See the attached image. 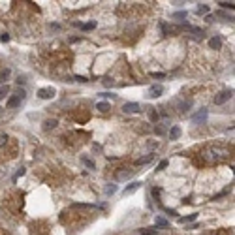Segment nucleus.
Segmentation results:
<instances>
[{"mask_svg":"<svg viewBox=\"0 0 235 235\" xmlns=\"http://www.w3.org/2000/svg\"><path fill=\"white\" fill-rule=\"evenodd\" d=\"M104 85L105 87H111V85H113V79H104Z\"/></svg>","mask_w":235,"mask_h":235,"instance_id":"4c0bfd02","label":"nucleus"},{"mask_svg":"<svg viewBox=\"0 0 235 235\" xmlns=\"http://www.w3.org/2000/svg\"><path fill=\"white\" fill-rule=\"evenodd\" d=\"M96 109L100 111V113H107V111L111 109V104L109 102H98L96 104Z\"/></svg>","mask_w":235,"mask_h":235,"instance_id":"6e6552de","label":"nucleus"},{"mask_svg":"<svg viewBox=\"0 0 235 235\" xmlns=\"http://www.w3.org/2000/svg\"><path fill=\"white\" fill-rule=\"evenodd\" d=\"M198 218V212H192V215H188V216H183V218H179V224H186V222H194Z\"/></svg>","mask_w":235,"mask_h":235,"instance_id":"4468645a","label":"nucleus"},{"mask_svg":"<svg viewBox=\"0 0 235 235\" xmlns=\"http://www.w3.org/2000/svg\"><path fill=\"white\" fill-rule=\"evenodd\" d=\"M152 196L158 198V196H160V190H158V188H152Z\"/></svg>","mask_w":235,"mask_h":235,"instance_id":"e433bc0d","label":"nucleus"},{"mask_svg":"<svg viewBox=\"0 0 235 235\" xmlns=\"http://www.w3.org/2000/svg\"><path fill=\"white\" fill-rule=\"evenodd\" d=\"M209 47H211V49H220V47H222V40H220L218 36L211 38V40H209Z\"/></svg>","mask_w":235,"mask_h":235,"instance_id":"0eeeda50","label":"nucleus"},{"mask_svg":"<svg viewBox=\"0 0 235 235\" xmlns=\"http://www.w3.org/2000/svg\"><path fill=\"white\" fill-rule=\"evenodd\" d=\"M173 19H175V21H184V19H186V12H177V13H173Z\"/></svg>","mask_w":235,"mask_h":235,"instance_id":"aec40b11","label":"nucleus"},{"mask_svg":"<svg viewBox=\"0 0 235 235\" xmlns=\"http://www.w3.org/2000/svg\"><path fill=\"white\" fill-rule=\"evenodd\" d=\"M154 132L158 134V136H164V134H166V130H164L162 126H156V128H154Z\"/></svg>","mask_w":235,"mask_h":235,"instance_id":"2f4dec72","label":"nucleus"},{"mask_svg":"<svg viewBox=\"0 0 235 235\" xmlns=\"http://www.w3.org/2000/svg\"><path fill=\"white\" fill-rule=\"evenodd\" d=\"M21 175H25V167H21V169L17 171V175H15V179H17V177H21Z\"/></svg>","mask_w":235,"mask_h":235,"instance_id":"58836bf2","label":"nucleus"},{"mask_svg":"<svg viewBox=\"0 0 235 235\" xmlns=\"http://www.w3.org/2000/svg\"><path fill=\"white\" fill-rule=\"evenodd\" d=\"M167 164H169V162H167V160H162V162L158 164V167H156V171H164L166 167H167Z\"/></svg>","mask_w":235,"mask_h":235,"instance_id":"a878e982","label":"nucleus"},{"mask_svg":"<svg viewBox=\"0 0 235 235\" xmlns=\"http://www.w3.org/2000/svg\"><path fill=\"white\" fill-rule=\"evenodd\" d=\"M167 228V226H169V222H167L166 218H162V216H156V228Z\"/></svg>","mask_w":235,"mask_h":235,"instance_id":"2eb2a0df","label":"nucleus"},{"mask_svg":"<svg viewBox=\"0 0 235 235\" xmlns=\"http://www.w3.org/2000/svg\"><path fill=\"white\" fill-rule=\"evenodd\" d=\"M92 149H94V151H98V152H100V151H102V147H100V145H98V143H94V145H92Z\"/></svg>","mask_w":235,"mask_h":235,"instance_id":"ea45409f","label":"nucleus"},{"mask_svg":"<svg viewBox=\"0 0 235 235\" xmlns=\"http://www.w3.org/2000/svg\"><path fill=\"white\" fill-rule=\"evenodd\" d=\"M151 160H152V154H147V156H143V158H139L136 164H137V166H145V164H149Z\"/></svg>","mask_w":235,"mask_h":235,"instance_id":"f3484780","label":"nucleus"},{"mask_svg":"<svg viewBox=\"0 0 235 235\" xmlns=\"http://www.w3.org/2000/svg\"><path fill=\"white\" fill-rule=\"evenodd\" d=\"M149 119H151L152 122H156V120H158V113H156V111H151V113H149Z\"/></svg>","mask_w":235,"mask_h":235,"instance_id":"c756f323","label":"nucleus"},{"mask_svg":"<svg viewBox=\"0 0 235 235\" xmlns=\"http://www.w3.org/2000/svg\"><path fill=\"white\" fill-rule=\"evenodd\" d=\"M94 27H96V23H87V25H81V28H83V30H92Z\"/></svg>","mask_w":235,"mask_h":235,"instance_id":"c85d7f7f","label":"nucleus"},{"mask_svg":"<svg viewBox=\"0 0 235 235\" xmlns=\"http://www.w3.org/2000/svg\"><path fill=\"white\" fill-rule=\"evenodd\" d=\"M220 4V8H226V9H231V12H233V2H218Z\"/></svg>","mask_w":235,"mask_h":235,"instance_id":"393cba45","label":"nucleus"},{"mask_svg":"<svg viewBox=\"0 0 235 235\" xmlns=\"http://www.w3.org/2000/svg\"><path fill=\"white\" fill-rule=\"evenodd\" d=\"M162 92H164V87L162 85H152L149 88V96L151 98H158V96H162Z\"/></svg>","mask_w":235,"mask_h":235,"instance_id":"20e7f679","label":"nucleus"},{"mask_svg":"<svg viewBox=\"0 0 235 235\" xmlns=\"http://www.w3.org/2000/svg\"><path fill=\"white\" fill-rule=\"evenodd\" d=\"M15 83H17V85H25V83H27V77H25V75H19L17 79H15Z\"/></svg>","mask_w":235,"mask_h":235,"instance_id":"cd10ccee","label":"nucleus"},{"mask_svg":"<svg viewBox=\"0 0 235 235\" xmlns=\"http://www.w3.org/2000/svg\"><path fill=\"white\" fill-rule=\"evenodd\" d=\"M181 134H183L181 126H173V128L169 130V137H171V139H179V137H181Z\"/></svg>","mask_w":235,"mask_h":235,"instance_id":"1a4fd4ad","label":"nucleus"},{"mask_svg":"<svg viewBox=\"0 0 235 235\" xmlns=\"http://www.w3.org/2000/svg\"><path fill=\"white\" fill-rule=\"evenodd\" d=\"M81 162H83V164H85V166L88 167V169H94V167H96V166H94V164H92L91 160H88V158H85V156H83V158H81Z\"/></svg>","mask_w":235,"mask_h":235,"instance_id":"b1692460","label":"nucleus"},{"mask_svg":"<svg viewBox=\"0 0 235 235\" xmlns=\"http://www.w3.org/2000/svg\"><path fill=\"white\" fill-rule=\"evenodd\" d=\"M205 119H207V109L198 111V113L192 117V120H194V122H205Z\"/></svg>","mask_w":235,"mask_h":235,"instance_id":"423d86ee","label":"nucleus"},{"mask_svg":"<svg viewBox=\"0 0 235 235\" xmlns=\"http://www.w3.org/2000/svg\"><path fill=\"white\" fill-rule=\"evenodd\" d=\"M43 124H45V126H43V130H53V128H57L59 122H57V119H47Z\"/></svg>","mask_w":235,"mask_h":235,"instance_id":"9d476101","label":"nucleus"},{"mask_svg":"<svg viewBox=\"0 0 235 235\" xmlns=\"http://www.w3.org/2000/svg\"><path fill=\"white\" fill-rule=\"evenodd\" d=\"M167 215H171V216H177V211H173V209H164Z\"/></svg>","mask_w":235,"mask_h":235,"instance_id":"c9c22d12","label":"nucleus"},{"mask_svg":"<svg viewBox=\"0 0 235 235\" xmlns=\"http://www.w3.org/2000/svg\"><path fill=\"white\" fill-rule=\"evenodd\" d=\"M19 104H21V98H19V96H12V98H9L8 102H6V105H8V107H17Z\"/></svg>","mask_w":235,"mask_h":235,"instance_id":"ddd939ff","label":"nucleus"},{"mask_svg":"<svg viewBox=\"0 0 235 235\" xmlns=\"http://www.w3.org/2000/svg\"><path fill=\"white\" fill-rule=\"evenodd\" d=\"M9 75H12V70H9V68H6V70H2V72H0V83H6L8 79H9Z\"/></svg>","mask_w":235,"mask_h":235,"instance_id":"9b49d317","label":"nucleus"},{"mask_svg":"<svg viewBox=\"0 0 235 235\" xmlns=\"http://www.w3.org/2000/svg\"><path fill=\"white\" fill-rule=\"evenodd\" d=\"M8 94H9V87L8 85H2V87H0V100H4Z\"/></svg>","mask_w":235,"mask_h":235,"instance_id":"a211bd4d","label":"nucleus"},{"mask_svg":"<svg viewBox=\"0 0 235 235\" xmlns=\"http://www.w3.org/2000/svg\"><path fill=\"white\" fill-rule=\"evenodd\" d=\"M0 41H9V34H2V36H0Z\"/></svg>","mask_w":235,"mask_h":235,"instance_id":"72a5a7b5","label":"nucleus"},{"mask_svg":"<svg viewBox=\"0 0 235 235\" xmlns=\"http://www.w3.org/2000/svg\"><path fill=\"white\" fill-rule=\"evenodd\" d=\"M231 96H233V91H222V92H218L215 96V104L216 105H222V104H226Z\"/></svg>","mask_w":235,"mask_h":235,"instance_id":"f257e3e1","label":"nucleus"},{"mask_svg":"<svg viewBox=\"0 0 235 235\" xmlns=\"http://www.w3.org/2000/svg\"><path fill=\"white\" fill-rule=\"evenodd\" d=\"M190 107H192V102H184V104H181V113H186V111H190Z\"/></svg>","mask_w":235,"mask_h":235,"instance_id":"4be33fe9","label":"nucleus"},{"mask_svg":"<svg viewBox=\"0 0 235 235\" xmlns=\"http://www.w3.org/2000/svg\"><path fill=\"white\" fill-rule=\"evenodd\" d=\"M151 77H152V79H164L166 73H164V72H152V73H151Z\"/></svg>","mask_w":235,"mask_h":235,"instance_id":"5701e85b","label":"nucleus"},{"mask_svg":"<svg viewBox=\"0 0 235 235\" xmlns=\"http://www.w3.org/2000/svg\"><path fill=\"white\" fill-rule=\"evenodd\" d=\"M132 173H134V171H122V173H119V181H124V179H130V177H132Z\"/></svg>","mask_w":235,"mask_h":235,"instance_id":"412c9836","label":"nucleus"},{"mask_svg":"<svg viewBox=\"0 0 235 235\" xmlns=\"http://www.w3.org/2000/svg\"><path fill=\"white\" fill-rule=\"evenodd\" d=\"M139 233H141V235H156V233H158V228H156V226H152V228H143V230H139Z\"/></svg>","mask_w":235,"mask_h":235,"instance_id":"f8f14e48","label":"nucleus"},{"mask_svg":"<svg viewBox=\"0 0 235 235\" xmlns=\"http://www.w3.org/2000/svg\"><path fill=\"white\" fill-rule=\"evenodd\" d=\"M55 94H57V91L53 87H45V88L38 91V98H41V100H51V98H55Z\"/></svg>","mask_w":235,"mask_h":235,"instance_id":"f03ea898","label":"nucleus"},{"mask_svg":"<svg viewBox=\"0 0 235 235\" xmlns=\"http://www.w3.org/2000/svg\"><path fill=\"white\" fill-rule=\"evenodd\" d=\"M100 96H102V98H115V94H111V92H102Z\"/></svg>","mask_w":235,"mask_h":235,"instance_id":"f704fd0d","label":"nucleus"},{"mask_svg":"<svg viewBox=\"0 0 235 235\" xmlns=\"http://www.w3.org/2000/svg\"><path fill=\"white\" fill-rule=\"evenodd\" d=\"M141 184H143V183H139V181H134V183H130V184H128L124 190H122V194L126 196V194H132V192H136V190H137Z\"/></svg>","mask_w":235,"mask_h":235,"instance_id":"39448f33","label":"nucleus"},{"mask_svg":"<svg viewBox=\"0 0 235 235\" xmlns=\"http://www.w3.org/2000/svg\"><path fill=\"white\" fill-rule=\"evenodd\" d=\"M75 81H79V83H87L88 79H87L85 75H75Z\"/></svg>","mask_w":235,"mask_h":235,"instance_id":"7c9ffc66","label":"nucleus"},{"mask_svg":"<svg viewBox=\"0 0 235 235\" xmlns=\"http://www.w3.org/2000/svg\"><path fill=\"white\" fill-rule=\"evenodd\" d=\"M122 111H124V113H139L141 111V105L137 104V102H126L124 105H122Z\"/></svg>","mask_w":235,"mask_h":235,"instance_id":"7ed1b4c3","label":"nucleus"},{"mask_svg":"<svg viewBox=\"0 0 235 235\" xmlns=\"http://www.w3.org/2000/svg\"><path fill=\"white\" fill-rule=\"evenodd\" d=\"M228 192H230V190H224V192L216 194V196H215V199H218V198H224V196H228Z\"/></svg>","mask_w":235,"mask_h":235,"instance_id":"473e14b6","label":"nucleus"},{"mask_svg":"<svg viewBox=\"0 0 235 235\" xmlns=\"http://www.w3.org/2000/svg\"><path fill=\"white\" fill-rule=\"evenodd\" d=\"M117 192V184H109V186H105V196H113Z\"/></svg>","mask_w":235,"mask_h":235,"instance_id":"6ab92c4d","label":"nucleus"},{"mask_svg":"<svg viewBox=\"0 0 235 235\" xmlns=\"http://www.w3.org/2000/svg\"><path fill=\"white\" fill-rule=\"evenodd\" d=\"M8 139H9V137L6 136V134H0V147H4V145L8 143Z\"/></svg>","mask_w":235,"mask_h":235,"instance_id":"bb28decb","label":"nucleus"},{"mask_svg":"<svg viewBox=\"0 0 235 235\" xmlns=\"http://www.w3.org/2000/svg\"><path fill=\"white\" fill-rule=\"evenodd\" d=\"M196 13L198 15H209V6H198L196 8Z\"/></svg>","mask_w":235,"mask_h":235,"instance_id":"dca6fc26","label":"nucleus"}]
</instances>
